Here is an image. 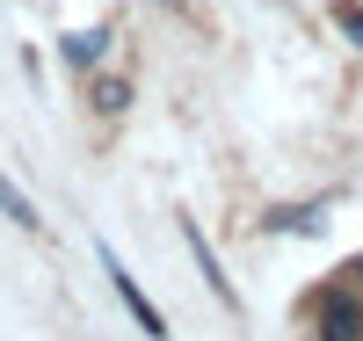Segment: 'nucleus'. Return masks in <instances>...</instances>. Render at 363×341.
Masks as SVG:
<instances>
[{
	"label": "nucleus",
	"instance_id": "3",
	"mask_svg": "<svg viewBox=\"0 0 363 341\" xmlns=\"http://www.w3.org/2000/svg\"><path fill=\"white\" fill-rule=\"evenodd\" d=\"M0 211H8V218H15V225H29V233H37V211H29V203H22V196L8 189V174H0Z\"/></svg>",
	"mask_w": 363,
	"mask_h": 341
},
{
	"label": "nucleus",
	"instance_id": "1",
	"mask_svg": "<svg viewBox=\"0 0 363 341\" xmlns=\"http://www.w3.org/2000/svg\"><path fill=\"white\" fill-rule=\"evenodd\" d=\"M320 341H363V298L356 291H327L320 298Z\"/></svg>",
	"mask_w": 363,
	"mask_h": 341
},
{
	"label": "nucleus",
	"instance_id": "2",
	"mask_svg": "<svg viewBox=\"0 0 363 341\" xmlns=\"http://www.w3.org/2000/svg\"><path fill=\"white\" fill-rule=\"evenodd\" d=\"M102 262H109V284L124 291V313H131V320H138L145 334H167V327H160V313H153V305H145V291H138L131 276H124V262H116V255H102Z\"/></svg>",
	"mask_w": 363,
	"mask_h": 341
},
{
	"label": "nucleus",
	"instance_id": "5",
	"mask_svg": "<svg viewBox=\"0 0 363 341\" xmlns=\"http://www.w3.org/2000/svg\"><path fill=\"white\" fill-rule=\"evenodd\" d=\"M167 8H182V0H167Z\"/></svg>",
	"mask_w": 363,
	"mask_h": 341
},
{
	"label": "nucleus",
	"instance_id": "4",
	"mask_svg": "<svg viewBox=\"0 0 363 341\" xmlns=\"http://www.w3.org/2000/svg\"><path fill=\"white\" fill-rule=\"evenodd\" d=\"M335 22H342V29H349V44H356V51H363V15H356V8H335Z\"/></svg>",
	"mask_w": 363,
	"mask_h": 341
},
{
	"label": "nucleus",
	"instance_id": "6",
	"mask_svg": "<svg viewBox=\"0 0 363 341\" xmlns=\"http://www.w3.org/2000/svg\"><path fill=\"white\" fill-rule=\"evenodd\" d=\"M356 284H363V269H356Z\"/></svg>",
	"mask_w": 363,
	"mask_h": 341
}]
</instances>
